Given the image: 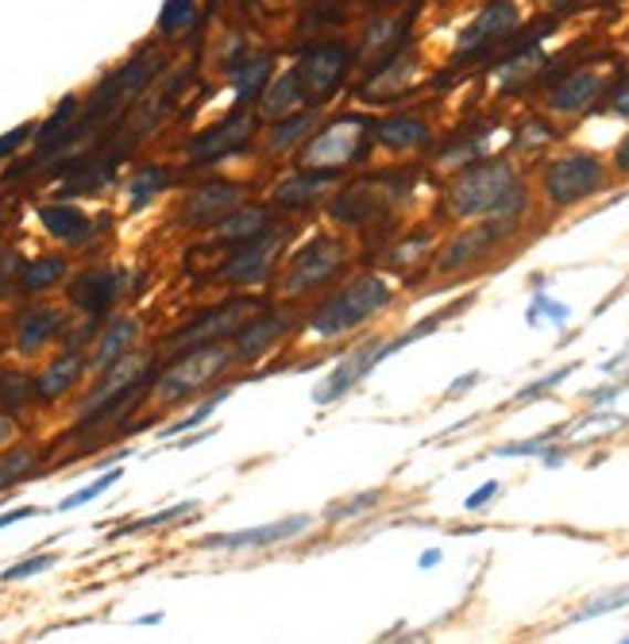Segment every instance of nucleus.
<instances>
[{
  "label": "nucleus",
  "instance_id": "nucleus-1",
  "mask_svg": "<svg viewBox=\"0 0 629 644\" xmlns=\"http://www.w3.org/2000/svg\"><path fill=\"white\" fill-rule=\"evenodd\" d=\"M444 205L452 220H494V224H510L525 213L530 205V190H525L522 175L514 162L491 159L468 167L452 178L444 193Z\"/></svg>",
  "mask_w": 629,
  "mask_h": 644
},
{
  "label": "nucleus",
  "instance_id": "nucleus-2",
  "mask_svg": "<svg viewBox=\"0 0 629 644\" xmlns=\"http://www.w3.org/2000/svg\"><path fill=\"white\" fill-rule=\"evenodd\" d=\"M395 302V289H390L387 278L379 274H359L352 278L348 286H340L333 297L313 309V317L305 320V332L321 344H333V340H344V336L359 332L367 320H375L382 309H390Z\"/></svg>",
  "mask_w": 629,
  "mask_h": 644
},
{
  "label": "nucleus",
  "instance_id": "nucleus-3",
  "mask_svg": "<svg viewBox=\"0 0 629 644\" xmlns=\"http://www.w3.org/2000/svg\"><path fill=\"white\" fill-rule=\"evenodd\" d=\"M610 182H615V170L591 151L556 155V159H548L537 175L541 198H545V205H553V209L584 205V201L607 193Z\"/></svg>",
  "mask_w": 629,
  "mask_h": 644
},
{
  "label": "nucleus",
  "instance_id": "nucleus-4",
  "mask_svg": "<svg viewBox=\"0 0 629 644\" xmlns=\"http://www.w3.org/2000/svg\"><path fill=\"white\" fill-rule=\"evenodd\" d=\"M235 363L232 344H201V348H190L167 367V371L155 379V402L159 405H186L190 398H198L209 382H217L228 367Z\"/></svg>",
  "mask_w": 629,
  "mask_h": 644
},
{
  "label": "nucleus",
  "instance_id": "nucleus-5",
  "mask_svg": "<svg viewBox=\"0 0 629 644\" xmlns=\"http://www.w3.org/2000/svg\"><path fill=\"white\" fill-rule=\"evenodd\" d=\"M348 266V247H344L340 235H313L310 243L294 251V258L286 263L279 278V297L294 302V297H305V294H317L325 289L328 282H336Z\"/></svg>",
  "mask_w": 629,
  "mask_h": 644
},
{
  "label": "nucleus",
  "instance_id": "nucleus-6",
  "mask_svg": "<svg viewBox=\"0 0 629 644\" xmlns=\"http://www.w3.org/2000/svg\"><path fill=\"white\" fill-rule=\"evenodd\" d=\"M367 136H371V124L364 116H340L325 131L305 139L302 155H297V167L302 170H344L352 162L364 159Z\"/></svg>",
  "mask_w": 629,
  "mask_h": 644
},
{
  "label": "nucleus",
  "instance_id": "nucleus-7",
  "mask_svg": "<svg viewBox=\"0 0 629 644\" xmlns=\"http://www.w3.org/2000/svg\"><path fill=\"white\" fill-rule=\"evenodd\" d=\"M286 235H290L286 224H266L259 235L235 243V255L224 263L220 278H224L228 286H259V282H266V274L279 263V251H282V243H286Z\"/></svg>",
  "mask_w": 629,
  "mask_h": 644
},
{
  "label": "nucleus",
  "instance_id": "nucleus-8",
  "mask_svg": "<svg viewBox=\"0 0 629 644\" xmlns=\"http://www.w3.org/2000/svg\"><path fill=\"white\" fill-rule=\"evenodd\" d=\"M128 282H132V274L124 271V266H90V271H82L70 282V305L97 320L120 302Z\"/></svg>",
  "mask_w": 629,
  "mask_h": 644
},
{
  "label": "nucleus",
  "instance_id": "nucleus-9",
  "mask_svg": "<svg viewBox=\"0 0 629 644\" xmlns=\"http://www.w3.org/2000/svg\"><path fill=\"white\" fill-rule=\"evenodd\" d=\"M310 529H313V517L310 514H290V517H282V521L255 525V529L201 537L198 548H209V552H248V548H274V545H286V540L302 537V532H310Z\"/></svg>",
  "mask_w": 629,
  "mask_h": 644
},
{
  "label": "nucleus",
  "instance_id": "nucleus-10",
  "mask_svg": "<svg viewBox=\"0 0 629 644\" xmlns=\"http://www.w3.org/2000/svg\"><path fill=\"white\" fill-rule=\"evenodd\" d=\"M259 305L255 302H228V305H220V309H212L209 317H201V320H193V325H186L182 332L170 340V348H178V351H190V348H201V344H217V340H224V336H235L240 332V325L243 320L255 313Z\"/></svg>",
  "mask_w": 629,
  "mask_h": 644
},
{
  "label": "nucleus",
  "instance_id": "nucleus-11",
  "mask_svg": "<svg viewBox=\"0 0 629 644\" xmlns=\"http://www.w3.org/2000/svg\"><path fill=\"white\" fill-rule=\"evenodd\" d=\"M255 113H232L228 120H220L217 128L201 131L198 139L190 144V159L193 162H220L228 159V155L243 151V147L251 144V136H255Z\"/></svg>",
  "mask_w": 629,
  "mask_h": 644
},
{
  "label": "nucleus",
  "instance_id": "nucleus-12",
  "mask_svg": "<svg viewBox=\"0 0 629 644\" xmlns=\"http://www.w3.org/2000/svg\"><path fill=\"white\" fill-rule=\"evenodd\" d=\"M348 62H352V51L344 43L313 46V51L302 54V62H297V77H302L305 93L328 97V93L344 82V74H348Z\"/></svg>",
  "mask_w": 629,
  "mask_h": 644
},
{
  "label": "nucleus",
  "instance_id": "nucleus-13",
  "mask_svg": "<svg viewBox=\"0 0 629 644\" xmlns=\"http://www.w3.org/2000/svg\"><path fill=\"white\" fill-rule=\"evenodd\" d=\"M382 340H364L352 356H344L340 363H336V371L328 374L325 382H321L317 390H313V402L317 405H333L340 402L348 390H356L359 382L367 379V374L375 371V348H379Z\"/></svg>",
  "mask_w": 629,
  "mask_h": 644
},
{
  "label": "nucleus",
  "instance_id": "nucleus-14",
  "mask_svg": "<svg viewBox=\"0 0 629 644\" xmlns=\"http://www.w3.org/2000/svg\"><path fill=\"white\" fill-rule=\"evenodd\" d=\"M62 328H66V313L54 309V305H28V309L15 317V351L20 356H39L51 340H59Z\"/></svg>",
  "mask_w": 629,
  "mask_h": 644
},
{
  "label": "nucleus",
  "instance_id": "nucleus-15",
  "mask_svg": "<svg viewBox=\"0 0 629 644\" xmlns=\"http://www.w3.org/2000/svg\"><path fill=\"white\" fill-rule=\"evenodd\" d=\"M243 205V186H228V182H209L201 190H193L182 205V220L193 228H212L217 220H224L232 209Z\"/></svg>",
  "mask_w": 629,
  "mask_h": 644
},
{
  "label": "nucleus",
  "instance_id": "nucleus-16",
  "mask_svg": "<svg viewBox=\"0 0 629 644\" xmlns=\"http://www.w3.org/2000/svg\"><path fill=\"white\" fill-rule=\"evenodd\" d=\"M607 82H602L599 70H576L568 74L553 93H548V113L556 116H584L587 108H595V101L602 97Z\"/></svg>",
  "mask_w": 629,
  "mask_h": 644
},
{
  "label": "nucleus",
  "instance_id": "nucleus-17",
  "mask_svg": "<svg viewBox=\"0 0 629 644\" xmlns=\"http://www.w3.org/2000/svg\"><path fill=\"white\" fill-rule=\"evenodd\" d=\"M514 28H517L514 0H491L460 35V51L471 54V51H479V46H491V43H499L502 35H510Z\"/></svg>",
  "mask_w": 629,
  "mask_h": 644
},
{
  "label": "nucleus",
  "instance_id": "nucleus-18",
  "mask_svg": "<svg viewBox=\"0 0 629 644\" xmlns=\"http://www.w3.org/2000/svg\"><path fill=\"white\" fill-rule=\"evenodd\" d=\"M499 228L502 224H494V220H483V228H471V232L452 235V240L444 243V251H440L437 271L452 274V271H463V266L483 263V255L491 251V243H494V235H499Z\"/></svg>",
  "mask_w": 629,
  "mask_h": 644
},
{
  "label": "nucleus",
  "instance_id": "nucleus-19",
  "mask_svg": "<svg viewBox=\"0 0 629 644\" xmlns=\"http://www.w3.org/2000/svg\"><path fill=\"white\" fill-rule=\"evenodd\" d=\"M286 328H290V313H263V317H255V320L248 317L240 325V332L232 336L235 363H251V359H259L266 348H274V340H279Z\"/></svg>",
  "mask_w": 629,
  "mask_h": 644
},
{
  "label": "nucleus",
  "instance_id": "nucleus-20",
  "mask_svg": "<svg viewBox=\"0 0 629 644\" xmlns=\"http://www.w3.org/2000/svg\"><path fill=\"white\" fill-rule=\"evenodd\" d=\"M85 367H90V359H85L77 348L62 351V356L51 359V363H46V371L39 374L35 382H31V394L43 398V402H59L62 394H70V390L77 387V379L85 374Z\"/></svg>",
  "mask_w": 629,
  "mask_h": 644
},
{
  "label": "nucleus",
  "instance_id": "nucleus-21",
  "mask_svg": "<svg viewBox=\"0 0 629 644\" xmlns=\"http://www.w3.org/2000/svg\"><path fill=\"white\" fill-rule=\"evenodd\" d=\"M39 224L59 243H66V247H85L93 240V232H97L90 213L77 205H39Z\"/></svg>",
  "mask_w": 629,
  "mask_h": 644
},
{
  "label": "nucleus",
  "instance_id": "nucleus-22",
  "mask_svg": "<svg viewBox=\"0 0 629 644\" xmlns=\"http://www.w3.org/2000/svg\"><path fill=\"white\" fill-rule=\"evenodd\" d=\"M336 186L333 170H302V175H290L286 182L274 190V205L279 209H310L325 198Z\"/></svg>",
  "mask_w": 629,
  "mask_h": 644
},
{
  "label": "nucleus",
  "instance_id": "nucleus-23",
  "mask_svg": "<svg viewBox=\"0 0 629 644\" xmlns=\"http://www.w3.org/2000/svg\"><path fill=\"white\" fill-rule=\"evenodd\" d=\"M302 101H305V85H302V77H297V66H290L282 77L266 82L259 116H263V120H282V116L297 113V108H302Z\"/></svg>",
  "mask_w": 629,
  "mask_h": 644
},
{
  "label": "nucleus",
  "instance_id": "nucleus-24",
  "mask_svg": "<svg viewBox=\"0 0 629 644\" xmlns=\"http://www.w3.org/2000/svg\"><path fill=\"white\" fill-rule=\"evenodd\" d=\"M139 340V320L136 317H120L108 328H101L97 344L90 351V371H105L113 359H120L124 351H132V344Z\"/></svg>",
  "mask_w": 629,
  "mask_h": 644
},
{
  "label": "nucleus",
  "instance_id": "nucleus-25",
  "mask_svg": "<svg viewBox=\"0 0 629 644\" xmlns=\"http://www.w3.org/2000/svg\"><path fill=\"white\" fill-rule=\"evenodd\" d=\"M429 139H432L429 124L418 120V116H390V120H382L375 128V144L382 151H418Z\"/></svg>",
  "mask_w": 629,
  "mask_h": 644
},
{
  "label": "nucleus",
  "instance_id": "nucleus-26",
  "mask_svg": "<svg viewBox=\"0 0 629 644\" xmlns=\"http://www.w3.org/2000/svg\"><path fill=\"white\" fill-rule=\"evenodd\" d=\"M317 120H321V116L313 113V108H297V113H290V116H282V120H274V128L266 131V139H263L266 155H286V151H294L297 144H305V139H310V131L317 128Z\"/></svg>",
  "mask_w": 629,
  "mask_h": 644
},
{
  "label": "nucleus",
  "instance_id": "nucleus-27",
  "mask_svg": "<svg viewBox=\"0 0 629 644\" xmlns=\"http://www.w3.org/2000/svg\"><path fill=\"white\" fill-rule=\"evenodd\" d=\"M266 224H271V213H266V209L240 205V209H232V213H228L224 220H217V224H212V240L243 243V240H251V235L263 232Z\"/></svg>",
  "mask_w": 629,
  "mask_h": 644
},
{
  "label": "nucleus",
  "instance_id": "nucleus-28",
  "mask_svg": "<svg viewBox=\"0 0 629 644\" xmlns=\"http://www.w3.org/2000/svg\"><path fill=\"white\" fill-rule=\"evenodd\" d=\"M66 278V258L62 255H46V258H35V263L20 266V289L23 294H46L51 286Z\"/></svg>",
  "mask_w": 629,
  "mask_h": 644
},
{
  "label": "nucleus",
  "instance_id": "nucleus-29",
  "mask_svg": "<svg viewBox=\"0 0 629 644\" xmlns=\"http://www.w3.org/2000/svg\"><path fill=\"white\" fill-rule=\"evenodd\" d=\"M413 66H418V62H413L410 51L395 54V62H390L382 74H375V82L367 85L364 93H367V97H390V93L406 89V85H410V77H413Z\"/></svg>",
  "mask_w": 629,
  "mask_h": 644
},
{
  "label": "nucleus",
  "instance_id": "nucleus-30",
  "mask_svg": "<svg viewBox=\"0 0 629 644\" xmlns=\"http://www.w3.org/2000/svg\"><path fill=\"white\" fill-rule=\"evenodd\" d=\"M271 70H274V59H271V54L243 62V66L232 74L235 101H248V97H255V93H263V89H266V82H271Z\"/></svg>",
  "mask_w": 629,
  "mask_h": 644
},
{
  "label": "nucleus",
  "instance_id": "nucleus-31",
  "mask_svg": "<svg viewBox=\"0 0 629 644\" xmlns=\"http://www.w3.org/2000/svg\"><path fill=\"white\" fill-rule=\"evenodd\" d=\"M39 452L35 447H12V452L0 455V494H8L12 486H20L23 478L35 471Z\"/></svg>",
  "mask_w": 629,
  "mask_h": 644
},
{
  "label": "nucleus",
  "instance_id": "nucleus-32",
  "mask_svg": "<svg viewBox=\"0 0 629 644\" xmlns=\"http://www.w3.org/2000/svg\"><path fill=\"white\" fill-rule=\"evenodd\" d=\"M77 108H82V101L77 97H62V105L54 108V116L39 128V139H35L39 151H51V147H59L62 139H66V128L77 120Z\"/></svg>",
  "mask_w": 629,
  "mask_h": 644
},
{
  "label": "nucleus",
  "instance_id": "nucleus-33",
  "mask_svg": "<svg viewBox=\"0 0 629 644\" xmlns=\"http://www.w3.org/2000/svg\"><path fill=\"white\" fill-rule=\"evenodd\" d=\"M167 190V170L163 167H144L136 178H132V186H128V205L132 209H144V205H151L159 193Z\"/></svg>",
  "mask_w": 629,
  "mask_h": 644
},
{
  "label": "nucleus",
  "instance_id": "nucleus-34",
  "mask_svg": "<svg viewBox=\"0 0 629 644\" xmlns=\"http://www.w3.org/2000/svg\"><path fill=\"white\" fill-rule=\"evenodd\" d=\"M198 20V0H167L159 12V31L163 35H186Z\"/></svg>",
  "mask_w": 629,
  "mask_h": 644
},
{
  "label": "nucleus",
  "instance_id": "nucleus-35",
  "mask_svg": "<svg viewBox=\"0 0 629 644\" xmlns=\"http://www.w3.org/2000/svg\"><path fill=\"white\" fill-rule=\"evenodd\" d=\"M224 398H228V387L212 390V394H209L206 402H201L193 413H186V418H182V421H175V425L159 429V436H163V440H170V436H182V432H190V429H201V425H206V421L212 418V413H217V405L224 402Z\"/></svg>",
  "mask_w": 629,
  "mask_h": 644
},
{
  "label": "nucleus",
  "instance_id": "nucleus-36",
  "mask_svg": "<svg viewBox=\"0 0 629 644\" xmlns=\"http://www.w3.org/2000/svg\"><path fill=\"white\" fill-rule=\"evenodd\" d=\"M541 317H548L556 328H564L572 320V309L564 302H553L548 294H533V302H530V309H525V325H541Z\"/></svg>",
  "mask_w": 629,
  "mask_h": 644
},
{
  "label": "nucleus",
  "instance_id": "nucleus-37",
  "mask_svg": "<svg viewBox=\"0 0 629 644\" xmlns=\"http://www.w3.org/2000/svg\"><path fill=\"white\" fill-rule=\"evenodd\" d=\"M198 502H178V506H170V509H159V514H151V517H139V521H132V525H124L120 532H147V529H163V525H175V521H182L186 514H198Z\"/></svg>",
  "mask_w": 629,
  "mask_h": 644
},
{
  "label": "nucleus",
  "instance_id": "nucleus-38",
  "mask_svg": "<svg viewBox=\"0 0 629 644\" xmlns=\"http://www.w3.org/2000/svg\"><path fill=\"white\" fill-rule=\"evenodd\" d=\"M629 602V583L626 587H618V591H610V594H602V599H595V602H587L584 610H576V614L568 617L572 625H579V622H591V617H602V614H615V610H622Z\"/></svg>",
  "mask_w": 629,
  "mask_h": 644
},
{
  "label": "nucleus",
  "instance_id": "nucleus-39",
  "mask_svg": "<svg viewBox=\"0 0 629 644\" xmlns=\"http://www.w3.org/2000/svg\"><path fill=\"white\" fill-rule=\"evenodd\" d=\"M120 475H124L120 467L105 471V475H101L97 483L82 486V490H74V494H70V498H62V502H59V514H66V509H77V506H85V502H93V498H101V494H105V490H113V483H120Z\"/></svg>",
  "mask_w": 629,
  "mask_h": 644
},
{
  "label": "nucleus",
  "instance_id": "nucleus-40",
  "mask_svg": "<svg viewBox=\"0 0 629 644\" xmlns=\"http://www.w3.org/2000/svg\"><path fill=\"white\" fill-rule=\"evenodd\" d=\"M28 390H31V382L23 379V374H15V371L0 374V413L20 410V405L28 402Z\"/></svg>",
  "mask_w": 629,
  "mask_h": 644
},
{
  "label": "nucleus",
  "instance_id": "nucleus-41",
  "mask_svg": "<svg viewBox=\"0 0 629 644\" xmlns=\"http://www.w3.org/2000/svg\"><path fill=\"white\" fill-rule=\"evenodd\" d=\"M379 498H382L379 490H367V494H352L348 502H333V506L325 509V521H348V517L367 514Z\"/></svg>",
  "mask_w": 629,
  "mask_h": 644
},
{
  "label": "nucleus",
  "instance_id": "nucleus-42",
  "mask_svg": "<svg viewBox=\"0 0 629 644\" xmlns=\"http://www.w3.org/2000/svg\"><path fill=\"white\" fill-rule=\"evenodd\" d=\"M59 563V556H31L23 563H12V568L0 571V583H20V579H31V576H43Z\"/></svg>",
  "mask_w": 629,
  "mask_h": 644
},
{
  "label": "nucleus",
  "instance_id": "nucleus-43",
  "mask_svg": "<svg viewBox=\"0 0 629 644\" xmlns=\"http://www.w3.org/2000/svg\"><path fill=\"white\" fill-rule=\"evenodd\" d=\"M576 367H579V363H568V367H560V371L545 374V379L530 382V387H525V390H522V394H517V398H514V402H517V405H525V402H537V398H545V394H548V390H553V387H560V382H564V379H568V374H572V371H576Z\"/></svg>",
  "mask_w": 629,
  "mask_h": 644
},
{
  "label": "nucleus",
  "instance_id": "nucleus-44",
  "mask_svg": "<svg viewBox=\"0 0 629 644\" xmlns=\"http://www.w3.org/2000/svg\"><path fill=\"white\" fill-rule=\"evenodd\" d=\"M398 31H402V20H379L371 31H367V39H364V54H379V51H387V46L398 39Z\"/></svg>",
  "mask_w": 629,
  "mask_h": 644
},
{
  "label": "nucleus",
  "instance_id": "nucleus-45",
  "mask_svg": "<svg viewBox=\"0 0 629 644\" xmlns=\"http://www.w3.org/2000/svg\"><path fill=\"white\" fill-rule=\"evenodd\" d=\"M553 436L556 432H545V436L522 440V444H502V447H494V455H506V460H514V455H537V452H545Z\"/></svg>",
  "mask_w": 629,
  "mask_h": 644
},
{
  "label": "nucleus",
  "instance_id": "nucleus-46",
  "mask_svg": "<svg viewBox=\"0 0 629 644\" xmlns=\"http://www.w3.org/2000/svg\"><path fill=\"white\" fill-rule=\"evenodd\" d=\"M35 136V124H20V128H12L8 136H0V159H8V155L20 151L28 139Z\"/></svg>",
  "mask_w": 629,
  "mask_h": 644
},
{
  "label": "nucleus",
  "instance_id": "nucleus-47",
  "mask_svg": "<svg viewBox=\"0 0 629 644\" xmlns=\"http://www.w3.org/2000/svg\"><path fill=\"white\" fill-rule=\"evenodd\" d=\"M491 498H499V483H486V486H479L475 494H468V502H463V509H468V514H475V509H483Z\"/></svg>",
  "mask_w": 629,
  "mask_h": 644
},
{
  "label": "nucleus",
  "instance_id": "nucleus-48",
  "mask_svg": "<svg viewBox=\"0 0 629 644\" xmlns=\"http://www.w3.org/2000/svg\"><path fill=\"white\" fill-rule=\"evenodd\" d=\"M553 139V131L545 128V124H530V128L517 136V147H541V144H548Z\"/></svg>",
  "mask_w": 629,
  "mask_h": 644
},
{
  "label": "nucleus",
  "instance_id": "nucleus-49",
  "mask_svg": "<svg viewBox=\"0 0 629 644\" xmlns=\"http://www.w3.org/2000/svg\"><path fill=\"white\" fill-rule=\"evenodd\" d=\"M46 514V509L39 506H20V509H8V514H0V529H8V525H20V521H31V517Z\"/></svg>",
  "mask_w": 629,
  "mask_h": 644
},
{
  "label": "nucleus",
  "instance_id": "nucleus-50",
  "mask_svg": "<svg viewBox=\"0 0 629 644\" xmlns=\"http://www.w3.org/2000/svg\"><path fill=\"white\" fill-rule=\"evenodd\" d=\"M610 170H615V178H629V136L618 139L615 162H610Z\"/></svg>",
  "mask_w": 629,
  "mask_h": 644
},
{
  "label": "nucleus",
  "instance_id": "nucleus-51",
  "mask_svg": "<svg viewBox=\"0 0 629 644\" xmlns=\"http://www.w3.org/2000/svg\"><path fill=\"white\" fill-rule=\"evenodd\" d=\"M610 113L622 116V120H629V77L615 89V97H610Z\"/></svg>",
  "mask_w": 629,
  "mask_h": 644
},
{
  "label": "nucleus",
  "instance_id": "nucleus-52",
  "mask_svg": "<svg viewBox=\"0 0 629 644\" xmlns=\"http://www.w3.org/2000/svg\"><path fill=\"white\" fill-rule=\"evenodd\" d=\"M479 379H483V374H479V371H468V374H463V379H455L452 387H448V398H460V394H468V390L475 387Z\"/></svg>",
  "mask_w": 629,
  "mask_h": 644
},
{
  "label": "nucleus",
  "instance_id": "nucleus-53",
  "mask_svg": "<svg viewBox=\"0 0 629 644\" xmlns=\"http://www.w3.org/2000/svg\"><path fill=\"white\" fill-rule=\"evenodd\" d=\"M15 440V421L12 413H0V447H8Z\"/></svg>",
  "mask_w": 629,
  "mask_h": 644
},
{
  "label": "nucleus",
  "instance_id": "nucleus-54",
  "mask_svg": "<svg viewBox=\"0 0 629 644\" xmlns=\"http://www.w3.org/2000/svg\"><path fill=\"white\" fill-rule=\"evenodd\" d=\"M440 560H444V552H440V548H429V552H421V556H418V568H421V571H429V568H437Z\"/></svg>",
  "mask_w": 629,
  "mask_h": 644
},
{
  "label": "nucleus",
  "instance_id": "nucleus-55",
  "mask_svg": "<svg viewBox=\"0 0 629 644\" xmlns=\"http://www.w3.org/2000/svg\"><path fill=\"white\" fill-rule=\"evenodd\" d=\"M618 394H622V387H607V390H599V394L591 398V405H610Z\"/></svg>",
  "mask_w": 629,
  "mask_h": 644
},
{
  "label": "nucleus",
  "instance_id": "nucleus-56",
  "mask_svg": "<svg viewBox=\"0 0 629 644\" xmlns=\"http://www.w3.org/2000/svg\"><path fill=\"white\" fill-rule=\"evenodd\" d=\"M163 622V614H147V617H139V625H159Z\"/></svg>",
  "mask_w": 629,
  "mask_h": 644
},
{
  "label": "nucleus",
  "instance_id": "nucleus-57",
  "mask_svg": "<svg viewBox=\"0 0 629 644\" xmlns=\"http://www.w3.org/2000/svg\"><path fill=\"white\" fill-rule=\"evenodd\" d=\"M548 8H568V4H576V0H545Z\"/></svg>",
  "mask_w": 629,
  "mask_h": 644
}]
</instances>
